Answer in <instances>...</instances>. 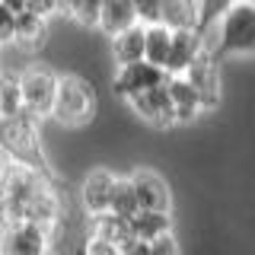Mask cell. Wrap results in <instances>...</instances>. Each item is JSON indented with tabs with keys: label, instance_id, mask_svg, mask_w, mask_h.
Segmentation results:
<instances>
[{
	"label": "cell",
	"instance_id": "20",
	"mask_svg": "<svg viewBox=\"0 0 255 255\" xmlns=\"http://www.w3.org/2000/svg\"><path fill=\"white\" fill-rule=\"evenodd\" d=\"M137 211H140L137 195H134V185H131V179H128V172H125V175H118V185H115V195H112L109 214H115V217H122V220L131 223V217Z\"/></svg>",
	"mask_w": 255,
	"mask_h": 255
},
{
	"label": "cell",
	"instance_id": "15",
	"mask_svg": "<svg viewBox=\"0 0 255 255\" xmlns=\"http://www.w3.org/2000/svg\"><path fill=\"white\" fill-rule=\"evenodd\" d=\"M140 26L134 0H102V13H99V32H106L109 38L122 35V32Z\"/></svg>",
	"mask_w": 255,
	"mask_h": 255
},
{
	"label": "cell",
	"instance_id": "23",
	"mask_svg": "<svg viewBox=\"0 0 255 255\" xmlns=\"http://www.w3.org/2000/svg\"><path fill=\"white\" fill-rule=\"evenodd\" d=\"M16 3H3L0 0V48H13L16 45Z\"/></svg>",
	"mask_w": 255,
	"mask_h": 255
},
{
	"label": "cell",
	"instance_id": "26",
	"mask_svg": "<svg viewBox=\"0 0 255 255\" xmlns=\"http://www.w3.org/2000/svg\"><path fill=\"white\" fill-rule=\"evenodd\" d=\"M150 255H182L179 239H175V236H163V239H156V243H150Z\"/></svg>",
	"mask_w": 255,
	"mask_h": 255
},
{
	"label": "cell",
	"instance_id": "5",
	"mask_svg": "<svg viewBox=\"0 0 255 255\" xmlns=\"http://www.w3.org/2000/svg\"><path fill=\"white\" fill-rule=\"evenodd\" d=\"M115 185H118V172L109 169V166H93V169L80 179V211H83L86 220L109 214Z\"/></svg>",
	"mask_w": 255,
	"mask_h": 255
},
{
	"label": "cell",
	"instance_id": "16",
	"mask_svg": "<svg viewBox=\"0 0 255 255\" xmlns=\"http://www.w3.org/2000/svg\"><path fill=\"white\" fill-rule=\"evenodd\" d=\"M109 58L115 64V70L140 64L143 61V26H134V29L122 32V35L109 38Z\"/></svg>",
	"mask_w": 255,
	"mask_h": 255
},
{
	"label": "cell",
	"instance_id": "2",
	"mask_svg": "<svg viewBox=\"0 0 255 255\" xmlns=\"http://www.w3.org/2000/svg\"><path fill=\"white\" fill-rule=\"evenodd\" d=\"M99 112V90L86 74L80 70H67L58 77V93H54V109L51 122H58L67 131H80L96 122Z\"/></svg>",
	"mask_w": 255,
	"mask_h": 255
},
{
	"label": "cell",
	"instance_id": "1",
	"mask_svg": "<svg viewBox=\"0 0 255 255\" xmlns=\"http://www.w3.org/2000/svg\"><path fill=\"white\" fill-rule=\"evenodd\" d=\"M201 42L217 61L223 54H255V3L236 0L220 6L211 26H201Z\"/></svg>",
	"mask_w": 255,
	"mask_h": 255
},
{
	"label": "cell",
	"instance_id": "10",
	"mask_svg": "<svg viewBox=\"0 0 255 255\" xmlns=\"http://www.w3.org/2000/svg\"><path fill=\"white\" fill-rule=\"evenodd\" d=\"M169 83V80H166ZM163 86H156V90L150 93H140L134 96L128 106H131V112L140 118L143 125L150 128H175V115H172V99H169V90Z\"/></svg>",
	"mask_w": 255,
	"mask_h": 255
},
{
	"label": "cell",
	"instance_id": "4",
	"mask_svg": "<svg viewBox=\"0 0 255 255\" xmlns=\"http://www.w3.org/2000/svg\"><path fill=\"white\" fill-rule=\"evenodd\" d=\"M19 90H22V109L35 122H48L54 109V93H58V70L45 61H26L19 70Z\"/></svg>",
	"mask_w": 255,
	"mask_h": 255
},
{
	"label": "cell",
	"instance_id": "11",
	"mask_svg": "<svg viewBox=\"0 0 255 255\" xmlns=\"http://www.w3.org/2000/svg\"><path fill=\"white\" fill-rule=\"evenodd\" d=\"M48 35H51V22L45 16H38L29 3L16 6V45L13 48H22V51L35 54L45 48Z\"/></svg>",
	"mask_w": 255,
	"mask_h": 255
},
{
	"label": "cell",
	"instance_id": "3",
	"mask_svg": "<svg viewBox=\"0 0 255 255\" xmlns=\"http://www.w3.org/2000/svg\"><path fill=\"white\" fill-rule=\"evenodd\" d=\"M35 118L22 115H10L0 118V156L6 163L16 166H29V169H45L48 172V159H45V143H42V131H38Z\"/></svg>",
	"mask_w": 255,
	"mask_h": 255
},
{
	"label": "cell",
	"instance_id": "17",
	"mask_svg": "<svg viewBox=\"0 0 255 255\" xmlns=\"http://www.w3.org/2000/svg\"><path fill=\"white\" fill-rule=\"evenodd\" d=\"M131 236L140 239V243H156L163 236H172V214L137 211L131 217Z\"/></svg>",
	"mask_w": 255,
	"mask_h": 255
},
{
	"label": "cell",
	"instance_id": "8",
	"mask_svg": "<svg viewBox=\"0 0 255 255\" xmlns=\"http://www.w3.org/2000/svg\"><path fill=\"white\" fill-rule=\"evenodd\" d=\"M166 80H169L166 70H159V67H153V64L140 61V64H131V67H118L115 70V77H112V93H115L118 99L131 102L134 96L156 90V86L166 83Z\"/></svg>",
	"mask_w": 255,
	"mask_h": 255
},
{
	"label": "cell",
	"instance_id": "28",
	"mask_svg": "<svg viewBox=\"0 0 255 255\" xmlns=\"http://www.w3.org/2000/svg\"><path fill=\"white\" fill-rule=\"evenodd\" d=\"M0 74H3V48H0Z\"/></svg>",
	"mask_w": 255,
	"mask_h": 255
},
{
	"label": "cell",
	"instance_id": "13",
	"mask_svg": "<svg viewBox=\"0 0 255 255\" xmlns=\"http://www.w3.org/2000/svg\"><path fill=\"white\" fill-rule=\"evenodd\" d=\"M204 54L201 32H172V48L166 58V74L169 77H185L188 67Z\"/></svg>",
	"mask_w": 255,
	"mask_h": 255
},
{
	"label": "cell",
	"instance_id": "19",
	"mask_svg": "<svg viewBox=\"0 0 255 255\" xmlns=\"http://www.w3.org/2000/svg\"><path fill=\"white\" fill-rule=\"evenodd\" d=\"M86 227H90V233L96 236H102V239H109V243H115L118 249L131 239V223L122 220V217H115V214H102V217H93V220H86Z\"/></svg>",
	"mask_w": 255,
	"mask_h": 255
},
{
	"label": "cell",
	"instance_id": "14",
	"mask_svg": "<svg viewBox=\"0 0 255 255\" xmlns=\"http://www.w3.org/2000/svg\"><path fill=\"white\" fill-rule=\"evenodd\" d=\"M166 90H169V99H172L175 128H182V125H195L198 118L204 115L201 99H198V93L188 86V80H185V77H169Z\"/></svg>",
	"mask_w": 255,
	"mask_h": 255
},
{
	"label": "cell",
	"instance_id": "7",
	"mask_svg": "<svg viewBox=\"0 0 255 255\" xmlns=\"http://www.w3.org/2000/svg\"><path fill=\"white\" fill-rule=\"evenodd\" d=\"M51 252V230L38 223L19 220L0 233V255H48Z\"/></svg>",
	"mask_w": 255,
	"mask_h": 255
},
{
	"label": "cell",
	"instance_id": "18",
	"mask_svg": "<svg viewBox=\"0 0 255 255\" xmlns=\"http://www.w3.org/2000/svg\"><path fill=\"white\" fill-rule=\"evenodd\" d=\"M172 48V32L159 22V26H147L143 29V61L153 64V67L166 70V58H169Z\"/></svg>",
	"mask_w": 255,
	"mask_h": 255
},
{
	"label": "cell",
	"instance_id": "21",
	"mask_svg": "<svg viewBox=\"0 0 255 255\" xmlns=\"http://www.w3.org/2000/svg\"><path fill=\"white\" fill-rule=\"evenodd\" d=\"M0 96H3V115H22V90H19V77L16 70H3L0 74ZM0 115V118H3Z\"/></svg>",
	"mask_w": 255,
	"mask_h": 255
},
{
	"label": "cell",
	"instance_id": "9",
	"mask_svg": "<svg viewBox=\"0 0 255 255\" xmlns=\"http://www.w3.org/2000/svg\"><path fill=\"white\" fill-rule=\"evenodd\" d=\"M188 86L198 93V99H201V106L204 112H211V109H217L220 106V99H223V74H220V61L214 58V54H201L195 64L188 67Z\"/></svg>",
	"mask_w": 255,
	"mask_h": 255
},
{
	"label": "cell",
	"instance_id": "30",
	"mask_svg": "<svg viewBox=\"0 0 255 255\" xmlns=\"http://www.w3.org/2000/svg\"><path fill=\"white\" fill-rule=\"evenodd\" d=\"M48 255H58V252H48Z\"/></svg>",
	"mask_w": 255,
	"mask_h": 255
},
{
	"label": "cell",
	"instance_id": "27",
	"mask_svg": "<svg viewBox=\"0 0 255 255\" xmlns=\"http://www.w3.org/2000/svg\"><path fill=\"white\" fill-rule=\"evenodd\" d=\"M122 255H150V243H140V239H128L122 246Z\"/></svg>",
	"mask_w": 255,
	"mask_h": 255
},
{
	"label": "cell",
	"instance_id": "12",
	"mask_svg": "<svg viewBox=\"0 0 255 255\" xmlns=\"http://www.w3.org/2000/svg\"><path fill=\"white\" fill-rule=\"evenodd\" d=\"M159 22L169 32H201L204 6L195 0H163L159 3Z\"/></svg>",
	"mask_w": 255,
	"mask_h": 255
},
{
	"label": "cell",
	"instance_id": "22",
	"mask_svg": "<svg viewBox=\"0 0 255 255\" xmlns=\"http://www.w3.org/2000/svg\"><path fill=\"white\" fill-rule=\"evenodd\" d=\"M99 13H102L99 0H74V3H67L64 16L80 29H99Z\"/></svg>",
	"mask_w": 255,
	"mask_h": 255
},
{
	"label": "cell",
	"instance_id": "6",
	"mask_svg": "<svg viewBox=\"0 0 255 255\" xmlns=\"http://www.w3.org/2000/svg\"><path fill=\"white\" fill-rule=\"evenodd\" d=\"M134 185V195H137L140 211H159V214H172V185L159 169H150V166H137V169L128 172Z\"/></svg>",
	"mask_w": 255,
	"mask_h": 255
},
{
	"label": "cell",
	"instance_id": "29",
	"mask_svg": "<svg viewBox=\"0 0 255 255\" xmlns=\"http://www.w3.org/2000/svg\"><path fill=\"white\" fill-rule=\"evenodd\" d=\"M0 115H3V96H0Z\"/></svg>",
	"mask_w": 255,
	"mask_h": 255
},
{
	"label": "cell",
	"instance_id": "24",
	"mask_svg": "<svg viewBox=\"0 0 255 255\" xmlns=\"http://www.w3.org/2000/svg\"><path fill=\"white\" fill-rule=\"evenodd\" d=\"M80 255H122V249H118L115 243H109V239L96 236V233H86V239H83V249H80Z\"/></svg>",
	"mask_w": 255,
	"mask_h": 255
},
{
	"label": "cell",
	"instance_id": "25",
	"mask_svg": "<svg viewBox=\"0 0 255 255\" xmlns=\"http://www.w3.org/2000/svg\"><path fill=\"white\" fill-rule=\"evenodd\" d=\"M159 3H163V0H134L137 22L143 29H147V26H159Z\"/></svg>",
	"mask_w": 255,
	"mask_h": 255
}]
</instances>
